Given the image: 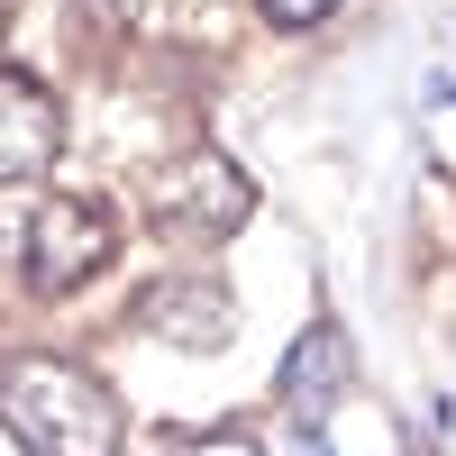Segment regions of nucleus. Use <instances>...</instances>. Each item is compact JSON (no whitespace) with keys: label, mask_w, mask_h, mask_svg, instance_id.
<instances>
[{"label":"nucleus","mask_w":456,"mask_h":456,"mask_svg":"<svg viewBox=\"0 0 456 456\" xmlns=\"http://www.w3.org/2000/svg\"><path fill=\"white\" fill-rule=\"evenodd\" d=\"M192 456H265V447L238 438V429H219V438H192Z\"/></svg>","instance_id":"obj_8"},{"label":"nucleus","mask_w":456,"mask_h":456,"mask_svg":"<svg viewBox=\"0 0 456 456\" xmlns=\"http://www.w3.org/2000/svg\"><path fill=\"white\" fill-rule=\"evenodd\" d=\"M119 256V228H110L92 201H37L28 219H19V274H28V292H83L101 265Z\"/></svg>","instance_id":"obj_2"},{"label":"nucleus","mask_w":456,"mask_h":456,"mask_svg":"<svg viewBox=\"0 0 456 456\" xmlns=\"http://www.w3.org/2000/svg\"><path fill=\"white\" fill-rule=\"evenodd\" d=\"M0 420L28 456H119V393L64 356L0 365Z\"/></svg>","instance_id":"obj_1"},{"label":"nucleus","mask_w":456,"mask_h":456,"mask_svg":"<svg viewBox=\"0 0 456 456\" xmlns=\"http://www.w3.org/2000/svg\"><path fill=\"white\" fill-rule=\"evenodd\" d=\"M247 210H256L247 174L228 165V156H210V146H201V156L174 174V192H165V210H156V219H165V228H210V238H219V228H238Z\"/></svg>","instance_id":"obj_5"},{"label":"nucleus","mask_w":456,"mask_h":456,"mask_svg":"<svg viewBox=\"0 0 456 456\" xmlns=\"http://www.w3.org/2000/svg\"><path fill=\"white\" fill-rule=\"evenodd\" d=\"M64 156V101L37 83V73L0 64V183H28Z\"/></svg>","instance_id":"obj_3"},{"label":"nucleus","mask_w":456,"mask_h":456,"mask_svg":"<svg viewBox=\"0 0 456 456\" xmlns=\"http://www.w3.org/2000/svg\"><path fill=\"white\" fill-rule=\"evenodd\" d=\"M156 338H174V347H228V329H238V301H228L219 274L201 283H165V292H146V311H137Z\"/></svg>","instance_id":"obj_6"},{"label":"nucleus","mask_w":456,"mask_h":456,"mask_svg":"<svg viewBox=\"0 0 456 456\" xmlns=\"http://www.w3.org/2000/svg\"><path fill=\"white\" fill-rule=\"evenodd\" d=\"M256 10H265V28H320L338 0H256Z\"/></svg>","instance_id":"obj_7"},{"label":"nucleus","mask_w":456,"mask_h":456,"mask_svg":"<svg viewBox=\"0 0 456 456\" xmlns=\"http://www.w3.org/2000/svg\"><path fill=\"white\" fill-rule=\"evenodd\" d=\"M347 384H356V347H347V329H338V320L301 329L292 356H283V374H274V393H283L292 420H320V411L347 393Z\"/></svg>","instance_id":"obj_4"}]
</instances>
